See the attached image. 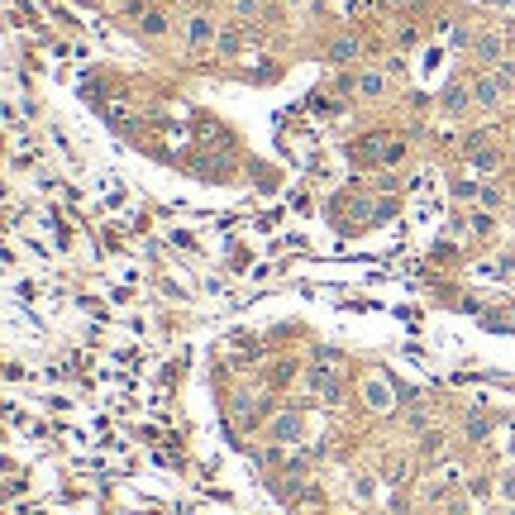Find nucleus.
I'll list each match as a JSON object with an SVG mask.
<instances>
[{
  "label": "nucleus",
  "mask_w": 515,
  "mask_h": 515,
  "mask_svg": "<svg viewBox=\"0 0 515 515\" xmlns=\"http://www.w3.org/2000/svg\"><path fill=\"white\" fill-rule=\"evenodd\" d=\"M358 392H363L368 411H377V415H392V411H396V392H392V382H387L382 372H368Z\"/></svg>",
  "instance_id": "f257e3e1"
},
{
  "label": "nucleus",
  "mask_w": 515,
  "mask_h": 515,
  "mask_svg": "<svg viewBox=\"0 0 515 515\" xmlns=\"http://www.w3.org/2000/svg\"><path fill=\"white\" fill-rule=\"evenodd\" d=\"M387 91H392V82L382 67H363L353 77V96H363V101H387Z\"/></svg>",
  "instance_id": "f03ea898"
},
{
  "label": "nucleus",
  "mask_w": 515,
  "mask_h": 515,
  "mask_svg": "<svg viewBox=\"0 0 515 515\" xmlns=\"http://www.w3.org/2000/svg\"><path fill=\"white\" fill-rule=\"evenodd\" d=\"M182 38H187L191 48H215V43H219V24H215L210 14H191V19L182 24Z\"/></svg>",
  "instance_id": "7ed1b4c3"
},
{
  "label": "nucleus",
  "mask_w": 515,
  "mask_h": 515,
  "mask_svg": "<svg viewBox=\"0 0 515 515\" xmlns=\"http://www.w3.org/2000/svg\"><path fill=\"white\" fill-rule=\"evenodd\" d=\"M472 48H477L482 62H501V58H506V38H501V29H482V34L472 38Z\"/></svg>",
  "instance_id": "20e7f679"
},
{
  "label": "nucleus",
  "mask_w": 515,
  "mask_h": 515,
  "mask_svg": "<svg viewBox=\"0 0 515 515\" xmlns=\"http://www.w3.org/2000/svg\"><path fill=\"white\" fill-rule=\"evenodd\" d=\"M267 434H272L277 444H296V434H301V415L296 411H277L272 415V424H267Z\"/></svg>",
  "instance_id": "39448f33"
},
{
  "label": "nucleus",
  "mask_w": 515,
  "mask_h": 515,
  "mask_svg": "<svg viewBox=\"0 0 515 515\" xmlns=\"http://www.w3.org/2000/svg\"><path fill=\"white\" fill-rule=\"evenodd\" d=\"M444 110H448V115H463V110H468V105H472V82H448V86H444Z\"/></svg>",
  "instance_id": "423d86ee"
},
{
  "label": "nucleus",
  "mask_w": 515,
  "mask_h": 515,
  "mask_svg": "<svg viewBox=\"0 0 515 515\" xmlns=\"http://www.w3.org/2000/svg\"><path fill=\"white\" fill-rule=\"evenodd\" d=\"M358 58H363V43H358L353 34L329 38V62H358Z\"/></svg>",
  "instance_id": "0eeeda50"
},
{
  "label": "nucleus",
  "mask_w": 515,
  "mask_h": 515,
  "mask_svg": "<svg viewBox=\"0 0 515 515\" xmlns=\"http://www.w3.org/2000/svg\"><path fill=\"white\" fill-rule=\"evenodd\" d=\"M472 101L477 105H496L501 101V77H477V82H472Z\"/></svg>",
  "instance_id": "6e6552de"
},
{
  "label": "nucleus",
  "mask_w": 515,
  "mask_h": 515,
  "mask_svg": "<svg viewBox=\"0 0 515 515\" xmlns=\"http://www.w3.org/2000/svg\"><path fill=\"white\" fill-rule=\"evenodd\" d=\"M472 167H477V172H496V167H501V153H496V148L482 139V143L472 148Z\"/></svg>",
  "instance_id": "1a4fd4ad"
},
{
  "label": "nucleus",
  "mask_w": 515,
  "mask_h": 515,
  "mask_svg": "<svg viewBox=\"0 0 515 515\" xmlns=\"http://www.w3.org/2000/svg\"><path fill=\"white\" fill-rule=\"evenodd\" d=\"M139 29H143L148 38H163V34H167V14H163V10H148V14L139 19Z\"/></svg>",
  "instance_id": "9d476101"
},
{
  "label": "nucleus",
  "mask_w": 515,
  "mask_h": 515,
  "mask_svg": "<svg viewBox=\"0 0 515 515\" xmlns=\"http://www.w3.org/2000/svg\"><path fill=\"white\" fill-rule=\"evenodd\" d=\"M243 38H248V29H243V34H239V29H219V43H215V48L229 58V53H239V48H243Z\"/></svg>",
  "instance_id": "9b49d317"
},
{
  "label": "nucleus",
  "mask_w": 515,
  "mask_h": 515,
  "mask_svg": "<svg viewBox=\"0 0 515 515\" xmlns=\"http://www.w3.org/2000/svg\"><path fill=\"white\" fill-rule=\"evenodd\" d=\"M463 429H468V439L477 444V439H487V434H492V420H487V415H468V424H463Z\"/></svg>",
  "instance_id": "f8f14e48"
},
{
  "label": "nucleus",
  "mask_w": 515,
  "mask_h": 515,
  "mask_svg": "<svg viewBox=\"0 0 515 515\" xmlns=\"http://www.w3.org/2000/svg\"><path fill=\"white\" fill-rule=\"evenodd\" d=\"M501 201H506V191H501V187H477V206H482V210H496Z\"/></svg>",
  "instance_id": "ddd939ff"
},
{
  "label": "nucleus",
  "mask_w": 515,
  "mask_h": 515,
  "mask_svg": "<svg viewBox=\"0 0 515 515\" xmlns=\"http://www.w3.org/2000/svg\"><path fill=\"white\" fill-rule=\"evenodd\" d=\"M392 34H396V43H401V48H415V43H420V29H415V24H396Z\"/></svg>",
  "instance_id": "4468645a"
},
{
  "label": "nucleus",
  "mask_w": 515,
  "mask_h": 515,
  "mask_svg": "<svg viewBox=\"0 0 515 515\" xmlns=\"http://www.w3.org/2000/svg\"><path fill=\"white\" fill-rule=\"evenodd\" d=\"M401 158H406V139H392V143L382 148V163L392 167V163H401Z\"/></svg>",
  "instance_id": "2eb2a0df"
},
{
  "label": "nucleus",
  "mask_w": 515,
  "mask_h": 515,
  "mask_svg": "<svg viewBox=\"0 0 515 515\" xmlns=\"http://www.w3.org/2000/svg\"><path fill=\"white\" fill-rule=\"evenodd\" d=\"M234 14L239 19H258L263 14V0H234Z\"/></svg>",
  "instance_id": "dca6fc26"
},
{
  "label": "nucleus",
  "mask_w": 515,
  "mask_h": 515,
  "mask_svg": "<svg viewBox=\"0 0 515 515\" xmlns=\"http://www.w3.org/2000/svg\"><path fill=\"white\" fill-rule=\"evenodd\" d=\"M468 492H472L477 501H487V496H492V482H487V477H472V482H468Z\"/></svg>",
  "instance_id": "f3484780"
},
{
  "label": "nucleus",
  "mask_w": 515,
  "mask_h": 515,
  "mask_svg": "<svg viewBox=\"0 0 515 515\" xmlns=\"http://www.w3.org/2000/svg\"><path fill=\"white\" fill-rule=\"evenodd\" d=\"M501 496H506V501H515V472H511V477H501Z\"/></svg>",
  "instance_id": "a211bd4d"
},
{
  "label": "nucleus",
  "mask_w": 515,
  "mask_h": 515,
  "mask_svg": "<svg viewBox=\"0 0 515 515\" xmlns=\"http://www.w3.org/2000/svg\"><path fill=\"white\" fill-rule=\"evenodd\" d=\"M387 5H396V10H411L415 0H387Z\"/></svg>",
  "instance_id": "6ab92c4d"
},
{
  "label": "nucleus",
  "mask_w": 515,
  "mask_h": 515,
  "mask_svg": "<svg viewBox=\"0 0 515 515\" xmlns=\"http://www.w3.org/2000/svg\"><path fill=\"white\" fill-rule=\"evenodd\" d=\"M291 5H306V0H291Z\"/></svg>",
  "instance_id": "aec40b11"
},
{
  "label": "nucleus",
  "mask_w": 515,
  "mask_h": 515,
  "mask_svg": "<svg viewBox=\"0 0 515 515\" xmlns=\"http://www.w3.org/2000/svg\"><path fill=\"white\" fill-rule=\"evenodd\" d=\"M182 5H196V0H182Z\"/></svg>",
  "instance_id": "412c9836"
},
{
  "label": "nucleus",
  "mask_w": 515,
  "mask_h": 515,
  "mask_svg": "<svg viewBox=\"0 0 515 515\" xmlns=\"http://www.w3.org/2000/svg\"><path fill=\"white\" fill-rule=\"evenodd\" d=\"M506 515H515V506H511V511H506Z\"/></svg>",
  "instance_id": "4be33fe9"
},
{
  "label": "nucleus",
  "mask_w": 515,
  "mask_h": 515,
  "mask_svg": "<svg viewBox=\"0 0 515 515\" xmlns=\"http://www.w3.org/2000/svg\"><path fill=\"white\" fill-rule=\"evenodd\" d=\"M511 182H515V177H511Z\"/></svg>",
  "instance_id": "5701e85b"
}]
</instances>
